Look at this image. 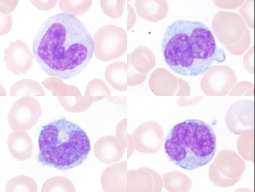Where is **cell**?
<instances>
[{"instance_id": "3957f363", "label": "cell", "mask_w": 255, "mask_h": 192, "mask_svg": "<svg viewBox=\"0 0 255 192\" xmlns=\"http://www.w3.org/2000/svg\"><path fill=\"white\" fill-rule=\"evenodd\" d=\"M38 145V161L62 170L81 165L91 150L90 140L85 131L65 118L42 127Z\"/></svg>"}, {"instance_id": "ffe728a7", "label": "cell", "mask_w": 255, "mask_h": 192, "mask_svg": "<svg viewBox=\"0 0 255 192\" xmlns=\"http://www.w3.org/2000/svg\"><path fill=\"white\" fill-rule=\"evenodd\" d=\"M85 96L92 97L94 102H97L111 97L110 90L101 79L95 78L91 80L87 85Z\"/></svg>"}, {"instance_id": "e0dca14e", "label": "cell", "mask_w": 255, "mask_h": 192, "mask_svg": "<svg viewBox=\"0 0 255 192\" xmlns=\"http://www.w3.org/2000/svg\"><path fill=\"white\" fill-rule=\"evenodd\" d=\"M6 192H37L35 181L26 175H18L10 179L5 186Z\"/></svg>"}, {"instance_id": "7402d4cb", "label": "cell", "mask_w": 255, "mask_h": 192, "mask_svg": "<svg viewBox=\"0 0 255 192\" xmlns=\"http://www.w3.org/2000/svg\"><path fill=\"white\" fill-rule=\"evenodd\" d=\"M128 85L135 86L142 83L146 78L147 74H141L128 65Z\"/></svg>"}, {"instance_id": "d4e9b609", "label": "cell", "mask_w": 255, "mask_h": 192, "mask_svg": "<svg viewBox=\"0 0 255 192\" xmlns=\"http://www.w3.org/2000/svg\"><path fill=\"white\" fill-rule=\"evenodd\" d=\"M58 0H30L31 3L41 10H48L54 7Z\"/></svg>"}, {"instance_id": "5b68a950", "label": "cell", "mask_w": 255, "mask_h": 192, "mask_svg": "<svg viewBox=\"0 0 255 192\" xmlns=\"http://www.w3.org/2000/svg\"><path fill=\"white\" fill-rule=\"evenodd\" d=\"M94 54L107 62L122 56L128 49V35L122 28L113 25L101 27L94 34Z\"/></svg>"}, {"instance_id": "2e32d148", "label": "cell", "mask_w": 255, "mask_h": 192, "mask_svg": "<svg viewBox=\"0 0 255 192\" xmlns=\"http://www.w3.org/2000/svg\"><path fill=\"white\" fill-rule=\"evenodd\" d=\"M42 84L48 90L51 91L55 96H67L82 95L81 92L75 86L66 85L58 77H49L45 79Z\"/></svg>"}, {"instance_id": "8992f818", "label": "cell", "mask_w": 255, "mask_h": 192, "mask_svg": "<svg viewBox=\"0 0 255 192\" xmlns=\"http://www.w3.org/2000/svg\"><path fill=\"white\" fill-rule=\"evenodd\" d=\"M41 113V106L36 99L23 96L13 104L8 115V122L14 131H27L36 124Z\"/></svg>"}, {"instance_id": "cb8c5ba5", "label": "cell", "mask_w": 255, "mask_h": 192, "mask_svg": "<svg viewBox=\"0 0 255 192\" xmlns=\"http://www.w3.org/2000/svg\"><path fill=\"white\" fill-rule=\"evenodd\" d=\"M19 0H0V11L4 14H8L16 7Z\"/></svg>"}, {"instance_id": "7c38bea8", "label": "cell", "mask_w": 255, "mask_h": 192, "mask_svg": "<svg viewBox=\"0 0 255 192\" xmlns=\"http://www.w3.org/2000/svg\"><path fill=\"white\" fill-rule=\"evenodd\" d=\"M154 53L147 47L139 45L128 54V65L141 74H148L156 65Z\"/></svg>"}, {"instance_id": "4316f807", "label": "cell", "mask_w": 255, "mask_h": 192, "mask_svg": "<svg viewBox=\"0 0 255 192\" xmlns=\"http://www.w3.org/2000/svg\"><path fill=\"white\" fill-rule=\"evenodd\" d=\"M178 91L176 95L187 96L190 94V87L188 83L184 80L178 78Z\"/></svg>"}, {"instance_id": "603a6c76", "label": "cell", "mask_w": 255, "mask_h": 192, "mask_svg": "<svg viewBox=\"0 0 255 192\" xmlns=\"http://www.w3.org/2000/svg\"><path fill=\"white\" fill-rule=\"evenodd\" d=\"M12 19L10 14H4L1 13L0 21V35L7 34L11 29Z\"/></svg>"}, {"instance_id": "6da1fadb", "label": "cell", "mask_w": 255, "mask_h": 192, "mask_svg": "<svg viewBox=\"0 0 255 192\" xmlns=\"http://www.w3.org/2000/svg\"><path fill=\"white\" fill-rule=\"evenodd\" d=\"M32 49L45 73L68 79L80 74L89 63L94 43L79 19L63 13L43 22L33 40Z\"/></svg>"}, {"instance_id": "7a4b0ae2", "label": "cell", "mask_w": 255, "mask_h": 192, "mask_svg": "<svg viewBox=\"0 0 255 192\" xmlns=\"http://www.w3.org/2000/svg\"><path fill=\"white\" fill-rule=\"evenodd\" d=\"M161 48L167 65L183 76L201 75L214 62L222 63L226 59L211 31L199 21H174L166 28Z\"/></svg>"}, {"instance_id": "5bb4252c", "label": "cell", "mask_w": 255, "mask_h": 192, "mask_svg": "<svg viewBox=\"0 0 255 192\" xmlns=\"http://www.w3.org/2000/svg\"><path fill=\"white\" fill-rule=\"evenodd\" d=\"M61 106L72 113H81L90 108L94 102L92 97L82 95L58 96Z\"/></svg>"}, {"instance_id": "484cf974", "label": "cell", "mask_w": 255, "mask_h": 192, "mask_svg": "<svg viewBox=\"0 0 255 192\" xmlns=\"http://www.w3.org/2000/svg\"><path fill=\"white\" fill-rule=\"evenodd\" d=\"M137 17L135 10L132 6L128 3V31L130 30L134 25Z\"/></svg>"}, {"instance_id": "d6986e66", "label": "cell", "mask_w": 255, "mask_h": 192, "mask_svg": "<svg viewBox=\"0 0 255 192\" xmlns=\"http://www.w3.org/2000/svg\"><path fill=\"white\" fill-rule=\"evenodd\" d=\"M92 3V0H60L59 5L64 13L80 16L89 10Z\"/></svg>"}, {"instance_id": "4fadbf2b", "label": "cell", "mask_w": 255, "mask_h": 192, "mask_svg": "<svg viewBox=\"0 0 255 192\" xmlns=\"http://www.w3.org/2000/svg\"><path fill=\"white\" fill-rule=\"evenodd\" d=\"M128 63L117 61L109 65L105 70V78L108 83L118 91H126L128 89Z\"/></svg>"}, {"instance_id": "44dd1931", "label": "cell", "mask_w": 255, "mask_h": 192, "mask_svg": "<svg viewBox=\"0 0 255 192\" xmlns=\"http://www.w3.org/2000/svg\"><path fill=\"white\" fill-rule=\"evenodd\" d=\"M126 5L125 0H100L103 12L113 19L121 17Z\"/></svg>"}, {"instance_id": "ac0fdd59", "label": "cell", "mask_w": 255, "mask_h": 192, "mask_svg": "<svg viewBox=\"0 0 255 192\" xmlns=\"http://www.w3.org/2000/svg\"><path fill=\"white\" fill-rule=\"evenodd\" d=\"M41 192H75L73 183L67 178L57 176L47 179L43 184Z\"/></svg>"}, {"instance_id": "52a82bcc", "label": "cell", "mask_w": 255, "mask_h": 192, "mask_svg": "<svg viewBox=\"0 0 255 192\" xmlns=\"http://www.w3.org/2000/svg\"><path fill=\"white\" fill-rule=\"evenodd\" d=\"M4 53L7 69L16 75L26 74L32 66L34 57L28 45L20 39L10 42Z\"/></svg>"}, {"instance_id": "277c9868", "label": "cell", "mask_w": 255, "mask_h": 192, "mask_svg": "<svg viewBox=\"0 0 255 192\" xmlns=\"http://www.w3.org/2000/svg\"><path fill=\"white\" fill-rule=\"evenodd\" d=\"M212 128L199 119H187L174 125L168 133L164 149L168 159L182 169L194 170L209 163L216 151Z\"/></svg>"}, {"instance_id": "9a60e30c", "label": "cell", "mask_w": 255, "mask_h": 192, "mask_svg": "<svg viewBox=\"0 0 255 192\" xmlns=\"http://www.w3.org/2000/svg\"><path fill=\"white\" fill-rule=\"evenodd\" d=\"M11 96H45V92L37 81L30 79H24L15 83L11 87Z\"/></svg>"}, {"instance_id": "8fae6325", "label": "cell", "mask_w": 255, "mask_h": 192, "mask_svg": "<svg viewBox=\"0 0 255 192\" xmlns=\"http://www.w3.org/2000/svg\"><path fill=\"white\" fill-rule=\"evenodd\" d=\"M7 145L12 156L19 161L29 159L33 152V144L29 135L23 130H15L8 136Z\"/></svg>"}, {"instance_id": "30bf717a", "label": "cell", "mask_w": 255, "mask_h": 192, "mask_svg": "<svg viewBox=\"0 0 255 192\" xmlns=\"http://www.w3.org/2000/svg\"><path fill=\"white\" fill-rule=\"evenodd\" d=\"M138 15L151 22H158L167 15L169 6L166 0H135Z\"/></svg>"}, {"instance_id": "ba28073f", "label": "cell", "mask_w": 255, "mask_h": 192, "mask_svg": "<svg viewBox=\"0 0 255 192\" xmlns=\"http://www.w3.org/2000/svg\"><path fill=\"white\" fill-rule=\"evenodd\" d=\"M149 85L152 92L157 96H171L178 88V78L164 68L155 69L150 75Z\"/></svg>"}, {"instance_id": "9c48e42d", "label": "cell", "mask_w": 255, "mask_h": 192, "mask_svg": "<svg viewBox=\"0 0 255 192\" xmlns=\"http://www.w3.org/2000/svg\"><path fill=\"white\" fill-rule=\"evenodd\" d=\"M93 150L96 158L106 164L118 161L123 153V149L113 136H105L99 138L94 144Z\"/></svg>"}]
</instances>
